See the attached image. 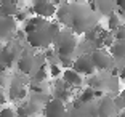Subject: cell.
<instances>
[{
    "label": "cell",
    "instance_id": "cell-1",
    "mask_svg": "<svg viewBox=\"0 0 125 117\" xmlns=\"http://www.w3.org/2000/svg\"><path fill=\"white\" fill-rule=\"evenodd\" d=\"M56 48H58V55L64 56V58H71V55L75 50V45H77V39L71 31H59L58 34L53 39Z\"/></svg>",
    "mask_w": 125,
    "mask_h": 117
},
{
    "label": "cell",
    "instance_id": "cell-2",
    "mask_svg": "<svg viewBox=\"0 0 125 117\" xmlns=\"http://www.w3.org/2000/svg\"><path fill=\"white\" fill-rule=\"evenodd\" d=\"M53 39H55V37L50 34L48 27H45V29H42V31H37V32H32V34H29V35H26L27 43H29L31 47H34V48H45V47H48V45L53 42Z\"/></svg>",
    "mask_w": 125,
    "mask_h": 117
},
{
    "label": "cell",
    "instance_id": "cell-3",
    "mask_svg": "<svg viewBox=\"0 0 125 117\" xmlns=\"http://www.w3.org/2000/svg\"><path fill=\"white\" fill-rule=\"evenodd\" d=\"M43 114H45V117H66L67 111H66L64 103L56 99V98H53L45 104Z\"/></svg>",
    "mask_w": 125,
    "mask_h": 117
},
{
    "label": "cell",
    "instance_id": "cell-4",
    "mask_svg": "<svg viewBox=\"0 0 125 117\" xmlns=\"http://www.w3.org/2000/svg\"><path fill=\"white\" fill-rule=\"evenodd\" d=\"M117 106L112 98H103L96 106V117H114L117 114Z\"/></svg>",
    "mask_w": 125,
    "mask_h": 117
},
{
    "label": "cell",
    "instance_id": "cell-5",
    "mask_svg": "<svg viewBox=\"0 0 125 117\" xmlns=\"http://www.w3.org/2000/svg\"><path fill=\"white\" fill-rule=\"evenodd\" d=\"M32 11L37 15V18L47 19V18H52V16L56 13V7H55V3H50V2H43V0H40V2H34Z\"/></svg>",
    "mask_w": 125,
    "mask_h": 117
},
{
    "label": "cell",
    "instance_id": "cell-6",
    "mask_svg": "<svg viewBox=\"0 0 125 117\" xmlns=\"http://www.w3.org/2000/svg\"><path fill=\"white\" fill-rule=\"evenodd\" d=\"M90 59L93 63V67L96 69H107L111 67V56L106 53V50L103 48H98V50L92 51V55H90Z\"/></svg>",
    "mask_w": 125,
    "mask_h": 117
},
{
    "label": "cell",
    "instance_id": "cell-7",
    "mask_svg": "<svg viewBox=\"0 0 125 117\" xmlns=\"http://www.w3.org/2000/svg\"><path fill=\"white\" fill-rule=\"evenodd\" d=\"M72 67L77 74H83V75H92L95 67H93V63L90 59V56H80L75 61H72Z\"/></svg>",
    "mask_w": 125,
    "mask_h": 117
},
{
    "label": "cell",
    "instance_id": "cell-8",
    "mask_svg": "<svg viewBox=\"0 0 125 117\" xmlns=\"http://www.w3.org/2000/svg\"><path fill=\"white\" fill-rule=\"evenodd\" d=\"M45 27H48V22L45 21V19L35 16V18H29V19L24 21V29H22V32L26 34V35H29V34H32V32L45 29Z\"/></svg>",
    "mask_w": 125,
    "mask_h": 117
},
{
    "label": "cell",
    "instance_id": "cell-9",
    "mask_svg": "<svg viewBox=\"0 0 125 117\" xmlns=\"http://www.w3.org/2000/svg\"><path fill=\"white\" fill-rule=\"evenodd\" d=\"M35 67V58L29 53H22L21 58L18 59V69L22 74H31Z\"/></svg>",
    "mask_w": 125,
    "mask_h": 117
},
{
    "label": "cell",
    "instance_id": "cell-10",
    "mask_svg": "<svg viewBox=\"0 0 125 117\" xmlns=\"http://www.w3.org/2000/svg\"><path fill=\"white\" fill-rule=\"evenodd\" d=\"M18 13V3L3 0L0 2V18H13Z\"/></svg>",
    "mask_w": 125,
    "mask_h": 117
},
{
    "label": "cell",
    "instance_id": "cell-11",
    "mask_svg": "<svg viewBox=\"0 0 125 117\" xmlns=\"http://www.w3.org/2000/svg\"><path fill=\"white\" fill-rule=\"evenodd\" d=\"M62 80L71 87H80L82 82H83V77L80 74H77L74 69H66L62 72Z\"/></svg>",
    "mask_w": 125,
    "mask_h": 117
},
{
    "label": "cell",
    "instance_id": "cell-12",
    "mask_svg": "<svg viewBox=\"0 0 125 117\" xmlns=\"http://www.w3.org/2000/svg\"><path fill=\"white\" fill-rule=\"evenodd\" d=\"M83 106H87V107L85 109L83 107H75L72 112L66 114V117H96V106L88 107V103L83 104Z\"/></svg>",
    "mask_w": 125,
    "mask_h": 117
},
{
    "label": "cell",
    "instance_id": "cell-13",
    "mask_svg": "<svg viewBox=\"0 0 125 117\" xmlns=\"http://www.w3.org/2000/svg\"><path fill=\"white\" fill-rule=\"evenodd\" d=\"M26 93H27L26 88L15 82V84H11V87H10L8 96H10V99H22L24 96H26Z\"/></svg>",
    "mask_w": 125,
    "mask_h": 117
},
{
    "label": "cell",
    "instance_id": "cell-14",
    "mask_svg": "<svg viewBox=\"0 0 125 117\" xmlns=\"http://www.w3.org/2000/svg\"><path fill=\"white\" fill-rule=\"evenodd\" d=\"M111 53L117 59L125 58V42H117V43H114L111 47Z\"/></svg>",
    "mask_w": 125,
    "mask_h": 117
},
{
    "label": "cell",
    "instance_id": "cell-15",
    "mask_svg": "<svg viewBox=\"0 0 125 117\" xmlns=\"http://www.w3.org/2000/svg\"><path fill=\"white\" fill-rule=\"evenodd\" d=\"M115 7H117V5L112 3V2H99V3H96V8H99V11H101L103 15H107V16H109L111 13H114Z\"/></svg>",
    "mask_w": 125,
    "mask_h": 117
},
{
    "label": "cell",
    "instance_id": "cell-16",
    "mask_svg": "<svg viewBox=\"0 0 125 117\" xmlns=\"http://www.w3.org/2000/svg\"><path fill=\"white\" fill-rule=\"evenodd\" d=\"M107 27L111 31H117L120 27V19H119V16L115 13H111L109 15V18H107Z\"/></svg>",
    "mask_w": 125,
    "mask_h": 117
},
{
    "label": "cell",
    "instance_id": "cell-17",
    "mask_svg": "<svg viewBox=\"0 0 125 117\" xmlns=\"http://www.w3.org/2000/svg\"><path fill=\"white\" fill-rule=\"evenodd\" d=\"M47 79V71H45V67L42 66V67H39V71H37L35 74H34V77H32V80H34V84H42V82Z\"/></svg>",
    "mask_w": 125,
    "mask_h": 117
},
{
    "label": "cell",
    "instance_id": "cell-18",
    "mask_svg": "<svg viewBox=\"0 0 125 117\" xmlns=\"http://www.w3.org/2000/svg\"><path fill=\"white\" fill-rule=\"evenodd\" d=\"M115 39L119 42H125V26H120L117 31H115Z\"/></svg>",
    "mask_w": 125,
    "mask_h": 117
},
{
    "label": "cell",
    "instance_id": "cell-19",
    "mask_svg": "<svg viewBox=\"0 0 125 117\" xmlns=\"http://www.w3.org/2000/svg\"><path fill=\"white\" fill-rule=\"evenodd\" d=\"M0 117H16V114L10 107H3V109L0 111Z\"/></svg>",
    "mask_w": 125,
    "mask_h": 117
},
{
    "label": "cell",
    "instance_id": "cell-20",
    "mask_svg": "<svg viewBox=\"0 0 125 117\" xmlns=\"http://www.w3.org/2000/svg\"><path fill=\"white\" fill-rule=\"evenodd\" d=\"M13 19H15V21H26V19H27V15L24 13V11H19L18 10V13L13 16Z\"/></svg>",
    "mask_w": 125,
    "mask_h": 117
},
{
    "label": "cell",
    "instance_id": "cell-21",
    "mask_svg": "<svg viewBox=\"0 0 125 117\" xmlns=\"http://www.w3.org/2000/svg\"><path fill=\"white\" fill-rule=\"evenodd\" d=\"M15 114H16V117H29V114H27V111H26L24 106L18 107V111H15Z\"/></svg>",
    "mask_w": 125,
    "mask_h": 117
},
{
    "label": "cell",
    "instance_id": "cell-22",
    "mask_svg": "<svg viewBox=\"0 0 125 117\" xmlns=\"http://www.w3.org/2000/svg\"><path fill=\"white\" fill-rule=\"evenodd\" d=\"M59 59H61V63H62V66H64V67L72 66V59H71V58H64V56H59Z\"/></svg>",
    "mask_w": 125,
    "mask_h": 117
},
{
    "label": "cell",
    "instance_id": "cell-23",
    "mask_svg": "<svg viewBox=\"0 0 125 117\" xmlns=\"http://www.w3.org/2000/svg\"><path fill=\"white\" fill-rule=\"evenodd\" d=\"M50 72H52L53 77H56V75H59V72H61V71H59V67L56 66V64H52V66H50Z\"/></svg>",
    "mask_w": 125,
    "mask_h": 117
},
{
    "label": "cell",
    "instance_id": "cell-24",
    "mask_svg": "<svg viewBox=\"0 0 125 117\" xmlns=\"http://www.w3.org/2000/svg\"><path fill=\"white\" fill-rule=\"evenodd\" d=\"M24 35H26V34L22 32V31H16V37H18V39H22Z\"/></svg>",
    "mask_w": 125,
    "mask_h": 117
},
{
    "label": "cell",
    "instance_id": "cell-25",
    "mask_svg": "<svg viewBox=\"0 0 125 117\" xmlns=\"http://www.w3.org/2000/svg\"><path fill=\"white\" fill-rule=\"evenodd\" d=\"M7 69H8V67L5 66L3 63H0V72H5V71H7Z\"/></svg>",
    "mask_w": 125,
    "mask_h": 117
},
{
    "label": "cell",
    "instance_id": "cell-26",
    "mask_svg": "<svg viewBox=\"0 0 125 117\" xmlns=\"http://www.w3.org/2000/svg\"><path fill=\"white\" fill-rule=\"evenodd\" d=\"M3 85V79H2V75H0V87Z\"/></svg>",
    "mask_w": 125,
    "mask_h": 117
},
{
    "label": "cell",
    "instance_id": "cell-27",
    "mask_svg": "<svg viewBox=\"0 0 125 117\" xmlns=\"http://www.w3.org/2000/svg\"><path fill=\"white\" fill-rule=\"evenodd\" d=\"M2 48H3V45H2V42H0V51H2Z\"/></svg>",
    "mask_w": 125,
    "mask_h": 117
},
{
    "label": "cell",
    "instance_id": "cell-28",
    "mask_svg": "<svg viewBox=\"0 0 125 117\" xmlns=\"http://www.w3.org/2000/svg\"><path fill=\"white\" fill-rule=\"evenodd\" d=\"M124 19H125V11H124Z\"/></svg>",
    "mask_w": 125,
    "mask_h": 117
}]
</instances>
